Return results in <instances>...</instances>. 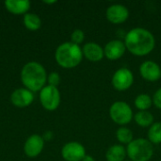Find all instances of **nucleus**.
I'll return each mask as SVG.
<instances>
[{"mask_svg":"<svg viewBox=\"0 0 161 161\" xmlns=\"http://www.w3.org/2000/svg\"><path fill=\"white\" fill-rule=\"evenodd\" d=\"M126 50L137 57L149 55L156 46V39L151 31L143 27H134L125 38Z\"/></svg>","mask_w":161,"mask_h":161,"instance_id":"obj_1","label":"nucleus"},{"mask_svg":"<svg viewBox=\"0 0 161 161\" xmlns=\"http://www.w3.org/2000/svg\"><path fill=\"white\" fill-rule=\"evenodd\" d=\"M21 80L25 89L30 92H41L47 81V75L42 64L31 61L23 67L21 72Z\"/></svg>","mask_w":161,"mask_h":161,"instance_id":"obj_2","label":"nucleus"},{"mask_svg":"<svg viewBox=\"0 0 161 161\" xmlns=\"http://www.w3.org/2000/svg\"><path fill=\"white\" fill-rule=\"evenodd\" d=\"M56 61L65 69H72L80 64L83 58V52L79 45L67 42L61 43L55 53Z\"/></svg>","mask_w":161,"mask_h":161,"instance_id":"obj_3","label":"nucleus"},{"mask_svg":"<svg viewBox=\"0 0 161 161\" xmlns=\"http://www.w3.org/2000/svg\"><path fill=\"white\" fill-rule=\"evenodd\" d=\"M126 154L131 161H149L154 156V146L148 140L139 138L127 145Z\"/></svg>","mask_w":161,"mask_h":161,"instance_id":"obj_4","label":"nucleus"},{"mask_svg":"<svg viewBox=\"0 0 161 161\" xmlns=\"http://www.w3.org/2000/svg\"><path fill=\"white\" fill-rule=\"evenodd\" d=\"M109 117L117 125L125 126L133 119L131 107L124 101H116L109 108Z\"/></svg>","mask_w":161,"mask_h":161,"instance_id":"obj_5","label":"nucleus"},{"mask_svg":"<svg viewBox=\"0 0 161 161\" xmlns=\"http://www.w3.org/2000/svg\"><path fill=\"white\" fill-rule=\"evenodd\" d=\"M40 101L42 106L50 111L57 109L60 104V93L57 87L44 86L40 92Z\"/></svg>","mask_w":161,"mask_h":161,"instance_id":"obj_6","label":"nucleus"},{"mask_svg":"<svg viewBox=\"0 0 161 161\" xmlns=\"http://www.w3.org/2000/svg\"><path fill=\"white\" fill-rule=\"evenodd\" d=\"M134 83L133 73L128 68H120L112 75L111 84L118 92H125Z\"/></svg>","mask_w":161,"mask_h":161,"instance_id":"obj_7","label":"nucleus"},{"mask_svg":"<svg viewBox=\"0 0 161 161\" xmlns=\"http://www.w3.org/2000/svg\"><path fill=\"white\" fill-rule=\"evenodd\" d=\"M61 156L66 161H82L86 156V150L81 143L71 142L62 147Z\"/></svg>","mask_w":161,"mask_h":161,"instance_id":"obj_8","label":"nucleus"},{"mask_svg":"<svg viewBox=\"0 0 161 161\" xmlns=\"http://www.w3.org/2000/svg\"><path fill=\"white\" fill-rule=\"evenodd\" d=\"M106 17L113 25L125 23L129 17L128 8L122 4H113L107 8Z\"/></svg>","mask_w":161,"mask_h":161,"instance_id":"obj_9","label":"nucleus"},{"mask_svg":"<svg viewBox=\"0 0 161 161\" xmlns=\"http://www.w3.org/2000/svg\"><path fill=\"white\" fill-rule=\"evenodd\" d=\"M140 74L143 79L155 82L161 77V68L153 60H145L140 66Z\"/></svg>","mask_w":161,"mask_h":161,"instance_id":"obj_10","label":"nucleus"},{"mask_svg":"<svg viewBox=\"0 0 161 161\" xmlns=\"http://www.w3.org/2000/svg\"><path fill=\"white\" fill-rule=\"evenodd\" d=\"M126 51L125 42L120 40H112L104 47L105 57L109 60H117L121 58Z\"/></svg>","mask_w":161,"mask_h":161,"instance_id":"obj_11","label":"nucleus"},{"mask_svg":"<svg viewBox=\"0 0 161 161\" xmlns=\"http://www.w3.org/2000/svg\"><path fill=\"white\" fill-rule=\"evenodd\" d=\"M10 100L11 103L17 108H26L32 104L34 100V94L25 88H20L11 93Z\"/></svg>","mask_w":161,"mask_h":161,"instance_id":"obj_12","label":"nucleus"},{"mask_svg":"<svg viewBox=\"0 0 161 161\" xmlns=\"http://www.w3.org/2000/svg\"><path fill=\"white\" fill-rule=\"evenodd\" d=\"M44 147V140L39 135L30 136L24 146V151L25 155L29 158H35L39 156Z\"/></svg>","mask_w":161,"mask_h":161,"instance_id":"obj_13","label":"nucleus"},{"mask_svg":"<svg viewBox=\"0 0 161 161\" xmlns=\"http://www.w3.org/2000/svg\"><path fill=\"white\" fill-rule=\"evenodd\" d=\"M82 52H83V57H85L88 60L92 62H98L102 60L103 58L105 57L104 48L101 47L100 44L92 42H87L83 46Z\"/></svg>","mask_w":161,"mask_h":161,"instance_id":"obj_14","label":"nucleus"},{"mask_svg":"<svg viewBox=\"0 0 161 161\" xmlns=\"http://www.w3.org/2000/svg\"><path fill=\"white\" fill-rule=\"evenodd\" d=\"M6 8L13 14H26L30 8V2L27 0H7Z\"/></svg>","mask_w":161,"mask_h":161,"instance_id":"obj_15","label":"nucleus"},{"mask_svg":"<svg viewBox=\"0 0 161 161\" xmlns=\"http://www.w3.org/2000/svg\"><path fill=\"white\" fill-rule=\"evenodd\" d=\"M126 156V148L122 144L112 145L106 152L107 161H125Z\"/></svg>","mask_w":161,"mask_h":161,"instance_id":"obj_16","label":"nucleus"},{"mask_svg":"<svg viewBox=\"0 0 161 161\" xmlns=\"http://www.w3.org/2000/svg\"><path fill=\"white\" fill-rule=\"evenodd\" d=\"M134 120L141 127H150L154 124V116L148 110L138 111L134 116Z\"/></svg>","mask_w":161,"mask_h":161,"instance_id":"obj_17","label":"nucleus"},{"mask_svg":"<svg viewBox=\"0 0 161 161\" xmlns=\"http://www.w3.org/2000/svg\"><path fill=\"white\" fill-rule=\"evenodd\" d=\"M134 105L139 109V111L148 110L153 106V98L150 95L146 94V93L139 94L135 98Z\"/></svg>","mask_w":161,"mask_h":161,"instance_id":"obj_18","label":"nucleus"},{"mask_svg":"<svg viewBox=\"0 0 161 161\" xmlns=\"http://www.w3.org/2000/svg\"><path fill=\"white\" fill-rule=\"evenodd\" d=\"M116 139L117 141L122 143V145L126 144L128 145L134 139H133V132L125 126H121L116 131Z\"/></svg>","mask_w":161,"mask_h":161,"instance_id":"obj_19","label":"nucleus"},{"mask_svg":"<svg viewBox=\"0 0 161 161\" xmlns=\"http://www.w3.org/2000/svg\"><path fill=\"white\" fill-rule=\"evenodd\" d=\"M24 24L25 25V27L28 30L31 31H36L38 30L41 25H42V22L41 19L38 15L34 14V13H26L24 16Z\"/></svg>","mask_w":161,"mask_h":161,"instance_id":"obj_20","label":"nucleus"},{"mask_svg":"<svg viewBox=\"0 0 161 161\" xmlns=\"http://www.w3.org/2000/svg\"><path fill=\"white\" fill-rule=\"evenodd\" d=\"M148 141L154 144L161 143V123H154L148 130Z\"/></svg>","mask_w":161,"mask_h":161,"instance_id":"obj_21","label":"nucleus"},{"mask_svg":"<svg viewBox=\"0 0 161 161\" xmlns=\"http://www.w3.org/2000/svg\"><path fill=\"white\" fill-rule=\"evenodd\" d=\"M84 39H85V34L81 29L74 30L72 35H71V42L75 44H77V45L82 43Z\"/></svg>","mask_w":161,"mask_h":161,"instance_id":"obj_22","label":"nucleus"},{"mask_svg":"<svg viewBox=\"0 0 161 161\" xmlns=\"http://www.w3.org/2000/svg\"><path fill=\"white\" fill-rule=\"evenodd\" d=\"M47 81H48V85L53 87H58L60 82V76L57 72H53L47 75Z\"/></svg>","mask_w":161,"mask_h":161,"instance_id":"obj_23","label":"nucleus"},{"mask_svg":"<svg viewBox=\"0 0 161 161\" xmlns=\"http://www.w3.org/2000/svg\"><path fill=\"white\" fill-rule=\"evenodd\" d=\"M152 98H153V104L155 105V107L158 108V109H161V88L156 91Z\"/></svg>","mask_w":161,"mask_h":161,"instance_id":"obj_24","label":"nucleus"},{"mask_svg":"<svg viewBox=\"0 0 161 161\" xmlns=\"http://www.w3.org/2000/svg\"><path fill=\"white\" fill-rule=\"evenodd\" d=\"M82 161H95V159H94L92 156H90V155H86V156L84 157V158L82 159Z\"/></svg>","mask_w":161,"mask_h":161,"instance_id":"obj_25","label":"nucleus"},{"mask_svg":"<svg viewBox=\"0 0 161 161\" xmlns=\"http://www.w3.org/2000/svg\"><path fill=\"white\" fill-rule=\"evenodd\" d=\"M44 3H46V4H53V3H56V1H44Z\"/></svg>","mask_w":161,"mask_h":161,"instance_id":"obj_26","label":"nucleus"},{"mask_svg":"<svg viewBox=\"0 0 161 161\" xmlns=\"http://www.w3.org/2000/svg\"><path fill=\"white\" fill-rule=\"evenodd\" d=\"M125 161H131V160H125Z\"/></svg>","mask_w":161,"mask_h":161,"instance_id":"obj_27","label":"nucleus"},{"mask_svg":"<svg viewBox=\"0 0 161 161\" xmlns=\"http://www.w3.org/2000/svg\"><path fill=\"white\" fill-rule=\"evenodd\" d=\"M160 161H161V160H160Z\"/></svg>","mask_w":161,"mask_h":161,"instance_id":"obj_28","label":"nucleus"}]
</instances>
